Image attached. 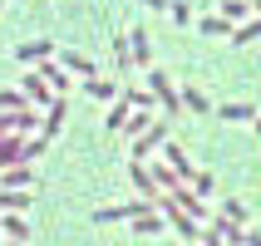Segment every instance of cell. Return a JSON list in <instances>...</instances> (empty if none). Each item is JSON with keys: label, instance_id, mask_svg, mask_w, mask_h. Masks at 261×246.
<instances>
[{"label": "cell", "instance_id": "6da1fadb", "mask_svg": "<svg viewBox=\"0 0 261 246\" xmlns=\"http://www.w3.org/2000/svg\"><path fill=\"white\" fill-rule=\"evenodd\" d=\"M49 49H55L49 40H35V44H25V49H20V59H40V54H49Z\"/></svg>", "mask_w": 261, "mask_h": 246}, {"label": "cell", "instance_id": "7a4b0ae2", "mask_svg": "<svg viewBox=\"0 0 261 246\" xmlns=\"http://www.w3.org/2000/svg\"><path fill=\"white\" fill-rule=\"evenodd\" d=\"M153 89H158V99H163V103H173V108H177V94L168 89V79H163V74H153Z\"/></svg>", "mask_w": 261, "mask_h": 246}, {"label": "cell", "instance_id": "3957f363", "mask_svg": "<svg viewBox=\"0 0 261 246\" xmlns=\"http://www.w3.org/2000/svg\"><path fill=\"white\" fill-rule=\"evenodd\" d=\"M0 232H10L15 241H20V236H25V222H15V217H5V222H0Z\"/></svg>", "mask_w": 261, "mask_h": 246}, {"label": "cell", "instance_id": "277c9868", "mask_svg": "<svg viewBox=\"0 0 261 246\" xmlns=\"http://www.w3.org/2000/svg\"><path fill=\"white\" fill-rule=\"evenodd\" d=\"M222 118H251V108H242V103H227V108H222Z\"/></svg>", "mask_w": 261, "mask_h": 246}]
</instances>
